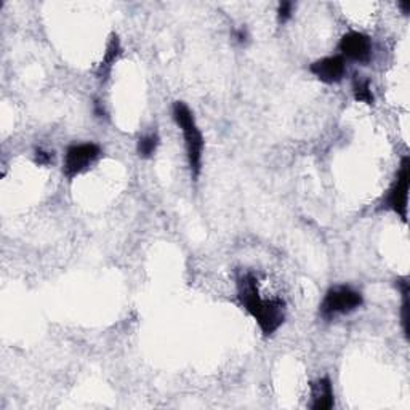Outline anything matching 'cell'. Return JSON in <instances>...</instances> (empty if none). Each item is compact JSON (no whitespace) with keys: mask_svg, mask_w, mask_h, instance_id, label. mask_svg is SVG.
<instances>
[{"mask_svg":"<svg viewBox=\"0 0 410 410\" xmlns=\"http://www.w3.org/2000/svg\"><path fill=\"white\" fill-rule=\"evenodd\" d=\"M236 282L239 301L245 311L257 320L264 337L274 335L286 320V301L282 298H261L257 286L258 281L252 273H241Z\"/></svg>","mask_w":410,"mask_h":410,"instance_id":"cell-1","label":"cell"},{"mask_svg":"<svg viewBox=\"0 0 410 410\" xmlns=\"http://www.w3.org/2000/svg\"><path fill=\"white\" fill-rule=\"evenodd\" d=\"M172 114L176 125L181 130L183 138H185V148L191 175L194 180H198L202 170V156H204V136H202L198 124H195L191 109L183 101H176L173 104Z\"/></svg>","mask_w":410,"mask_h":410,"instance_id":"cell-2","label":"cell"},{"mask_svg":"<svg viewBox=\"0 0 410 410\" xmlns=\"http://www.w3.org/2000/svg\"><path fill=\"white\" fill-rule=\"evenodd\" d=\"M364 303L362 295L348 286H337L327 290L323 303L319 306L320 318L333 320L338 316H346L361 308Z\"/></svg>","mask_w":410,"mask_h":410,"instance_id":"cell-3","label":"cell"},{"mask_svg":"<svg viewBox=\"0 0 410 410\" xmlns=\"http://www.w3.org/2000/svg\"><path fill=\"white\" fill-rule=\"evenodd\" d=\"M409 170L410 162L409 156L402 157L399 172H397L396 181L393 186L389 188L384 198V207L393 210L397 217H399L404 223L407 222V204H409Z\"/></svg>","mask_w":410,"mask_h":410,"instance_id":"cell-4","label":"cell"},{"mask_svg":"<svg viewBox=\"0 0 410 410\" xmlns=\"http://www.w3.org/2000/svg\"><path fill=\"white\" fill-rule=\"evenodd\" d=\"M101 149L95 143H82L72 144L66 149L65 163H63V175L68 180H72L75 176L84 173L92 163L98 159Z\"/></svg>","mask_w":410,"mask_h":410,"instance_id":"cell-5","label":"cell"},{"mask_svg":"<svg viewBox=\"0 0 410 410\" xmlns=\"http://www.w3.org/2000/svg\"><path fill=\"white\" fill-rule=\"evenodd\" d=\"M338 50L346 60L356 63H367L372 56V41L369 36L357 31L345 34L338 43Z\"/></svg>","mask_w":410,"mask_h":410,"instance_id":"cell-6","label":"cell"},{"mask_svg":"<svg viewBox=\"0 0 410 410\" xmlns=\"http://www.w3.org/2000/svg\"><path fill=\"white\" fill-rule=\"evenodd\" d=\"M310 71L324 84H338L346 74V63L342 55L327 56V58L314 61L310 66Z\"/></svg>","mask_w":410,"mask_h":410,"instance_id":"cell-7","label":"cell"},{"mask_svg":"<svg viewBox=\"0 0 410 410\" xmlns=\"http://www.w3.org/2000/svg\"><path fill=\"white\" fill-rule=\"evenodd\" d=\"M311 389V402L310 409L313 410H330L335 404V396H333L332 382L327 377L318 378L316 382L310 384Z\"/></svg>","mask_w":410,"mask_h":410,"instance_id":"cell-8","label":"cell"},{"mask_svg":"<svg viewBox=\"0 0 410 410\" xmlns=\"http://www.w3.org/2000/svg\"><path fill=\"white\" fill-rule=\"evenodd\" d=\"M121 53H122L121 41H119V37L116 34H112L109 42H108V47H106L104 58H103V61H101V65L98 68V77L101 80H106L109 77L112 65H114L116 60L119 58V56H121Z\"/></svg>","mask_w":410,"mask_h":410,"instance_id":"cell-9","label":"cell"},{"mask_svg":"<svg viewBox=\"0 0 410 410\" xmlns=\"http://www.w3.org/2000/svg\"><path fill=\"white\" fill-rule=\"evenodd\" d=\"M352 95H355V99L359 101V103L374 104L375 101L370 88V80L359 77V75H356L355 80H352Z\"/></svg>","mask_w":410,"mask_h":410,"instance_id":"cell-10","label":"cell"},{"mask_svg":"<svg viewBox=\"0 0 410 410\" xmlns=\"http://www.w3.org/2000/svg\"><path fill=\"white\" fill-rule=\"evenodd\" d=\"M157 146H159V136H157L156 134L144 135L140 138V140H138L136 153L141 157V159H151V157L156 154Z\"/></svg>","mask_w":410,"mask_h":410,"instance_id":"cell-11","label":"cell"},{"mask_svg":"<svg viewBox=\"0 0 410 410\" xmlns=\"http://www.w3.org/2000/svg\"><path fill=\"white\" fill-rule=\"evenodd\" d=\"M397 288H399L402 296V305H401V319H402V329L406 337H409V282L406 277L397 281Z\"/></svg>","mask_w":410,"mask_h":410,"instance_id":"cell-12","label":"cell"},{"mask_svg":"<svg viewBox=\"0 0 410 410\" xmlns=\"http://www.w3.org/2000/svg\"><path fill=\"white\" fill-rule=\"evenodd\" d=\"M293 14V4L292 2H282L277 9V21L281 24L287 23Z\"/></svg>","mask_w":410,"mask_h":410,"instance_id":"cell-13","label":"cell"},{"mask_svg":"<svg viewBox=\"0 0 410 410\" xmlns=\"http://www.w3.org/2000/svg\"><path fill=\"white\" fill-rule=\"evenodd\" d=\"M34 161H36L37 166H48V163L53 161V154L48 153V151H43L42 148H39V149H36Z\"/></svg>","mask_w":410,"mask_h":410,"instance_id":"cell-14","label":"cell"},{"mask_svg":"<svg viewBox=\"0 0 410 410\" xmlns=\"http://www.w3.org/2000/svg\"><path fill=\"white\" fill-rule=\"evenodd\" d=\"M247 37H249V36H247V31H245L244 28H241V29H239L237 33H236V39H237L239 42H241V43H244L245 41H247Z\"/></svg>","mask_w":410,"mask_h":410,"instance_id":"cell-15","label":"cell"},{"mask_svg":"<svg viewBox=\"0 0 410 410\" xmlns=\"http://www.w3.org/2000/svg\"><path fill=\"white\" fill-rule=\"evenodd\" d=\"M397 7L402 10L404 15L410 14V2H401V4H397Z\"/></svg>","mask_w":410,"mask_h":410,"instance_id":"cell-16","label":"cell"}]
</instances>
